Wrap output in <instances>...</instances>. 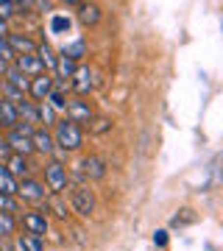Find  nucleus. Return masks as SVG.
Instances as JSON below:
<instances>
[{"label": "nucleus", "mask_w": 223, "mask_h": 251, "mask_svg": "<svg viewBox=\"0 0 223 251\" xmlns=\"http://www.w3.org/2000/svg\"><path fill=\"white\" fill-rule=\"evenodd\" d=\"M67 196H70V209L75 212L78 218H92L95 215V206H98V201H95V190L89 187L87 181H73V184H67Z\"/></svg>", "instance_id": "obj_1"}, {"label": "nucleus", "mask_w": 223, "mask_h": 251, "mask_svg": "<svg viewBox=\"0 0 223 251\" xmlns=\"http://www.w3.org/2000/svg\"><path fill=\"white\" fill-rule=\"evenodd\" d=\"M50 134H53V143L62 153H73V151H78L81 145H84V131H81V126L73 123V120H67V117L56 120Z\"/></svg>", "instance_id": "obj_2"}, {"label": "nucleus", "mask_w": 223, "mask_h": 251, "mask_svg": "<svg viewBox=\"0 0 223 251\" xmlns=\"http://www.w3.org/2000/svg\"><path fill=\"white\" fill-rule=\"evenodd\" d=\"M31 134H34V126L28 123H17L14 128H9L6 131V140L3 143L9 145L11 153H20V156H31L34 153V143H31Z\"/></svg>", "instance_id": "obj_3"}, {"label": "nucleus", "mask_w": 223, "mask_h": 251, "mask_svg": "<svg viewBox=\"0 0 223 251\" xmlns=\"http://www.w3.org/2000/svg\"><path fill=\"white\" fill-rule=\"evenodd\" d=\"M106 159L103 156H98V153H89V156H84V159L78 162V171H75V179L78 181H100L106 179Z\"/></svg>", "instance_id": "obj_4"}, {"label": "nucleus", "mask_w": 223, "mask_h": 251, "mask_svg": "<svg viewBox=\"0 0 223 251\" xmlns=\"http://www.w3.org/2000/svg\"><path fill=\"white\" fill-rule=\"evenodd\" d=\"M45 184H48V190L50 193H62V190H67V184H70V173H67V168H64V162L53 159V162H45Z\"/></svg>", "instance_id": "obj_5"}, {"label": "nucleus", "mask_w": 223, "mask_h": 251, "mask_svg": "<svg viewBox=\"0 0 223 251\" xmlns=\"http://www.w3.org/2000/svg\"><path fill=\"white\" fill-rule=\"evenodd\" d=\"M17 198L31 201V204H39V201H45V198H48V190H45V184L39 179L28 176V179H20L17 181Z\"/></svg>", "instance_id": "obj_6"}, {"label": "nucleus", "mask_w": 223, "mask_h": 251, "mask_svg": "<svg viewBox=\"0 0 223 251\" xmlns=\"http://www.w3.org/2000/svg\"><path fill=\"white\" fill-rule=\"evenodd\" d=\"M70 87H73V92H75L78 98L89 95V92L95 90V70L87 67V64H78V70H75V75H73Z\"/></svg>", "instance_id": "obj_7"}, {"label": "nucleus", "mask_w": 223, "mask_h": 251, "mask_svg": "<svg viewBox=\"0 0 223 251\" xmlns=\"http://www.w3.org/2000/svg\"><path fill=\"white\" fill-rule=\"evenodd\" d=\"M53 87H56V78H53V75H48V73H42V75L31 78L28 95L34 98V103H42V100H48V95L53 92Z\"/></svg>", "instance_id": "obj_8"}, {"label": "nucleus", "mask_w": 223, "mask_h": 251, "mask_svg": "<svg viewBox=\"0 0 223 251\" xmlns=\"http://www.w3.org/2000/svg\"><path fill=\"white\" fill-rule=\"evenodd\" d=\"M23 229L36 234V237H45L48 229H50V218L42 215L39 209H36V212H25V215H23Z\"/></svg>", "instance_id": "obj_9"}, {"label": "nucleus", "mask_w": 223, "mask_h": 251, "mask_svg": "<svg viewBox=\"0 0 223 251\" xmlns=\"http://www.w3.org/2000/svg\"><path fill=\"white\" fill-rule=\"evenodd\" d=\"M67 120H73V123H89L92 120V109H89V100H84V98H73V100H67Z\"/></svg>", "instance_id": "obj_10"}, {"label": "nucleus", "mask_w": 223, "mask_h": 251, "mask_svg": "<svg viewBox=\"0 0 223 251\" xmlns=\"http://www.w3.org/2000/svg\"><path fill=\"white\" fill-rule=\"evenodd\" d=\"M6 42H9V48L14 50V56H34L36 53V42L25 34H9Z\"/></svg>", "instance_id": "obj_11"}, {"label": "nucleus", "mask_w": 223, "mask_h": 251, "mask_svg": "<svg viewBox=\"0 0 223 251\" xmlns=\"http://www.w3.org/2000/svg\"><path fill=\"white\" fill-rule=\"evenodd\" d=\"M3 84H6V87H11V90L23 92V95H28L31 78H28V75H23V73L14 67V64H9V70H6V75H3Z\"/></svg>", "instance_id": "obj_12"}, {"label": "nucleus", "mask_w": 223, "mask_h": 251, "mask_svg": "<svg viewBox=\"0 0 223 251\" xmlns=\"http://www.w3.org/2000/svg\"><path fill=\"white\" fill-rule=\"evenodd\" d=\"M3 165H6V171H9L17 181H20V179H28V171H31V165H28L25 156H20V153H9Z\"/></svg>", "instance_id": "obj_13"}, {"label": "nucleus", "mask_w": 223, "mask_h": 251, "mask_svg": "<svg viewBox=\"0 0 223 251\" xmlns=\"http://www.w3.org/2000/svg\"><path fill=\"white\" fill-rule=\"evenodd\" d=\"M14 67H17L23 75H28V78H36V75L45 73L42 62H39L36 56H17V59H14Z\"/></svg>", "instance_id": "obj_14"}, {"label": "nucleus", "mask_w": 223, "mask_h": 251, "mask_svg": "<svg viewBox=\"0 0 223 251\" xmlns=\"http://www.w3.org/2000/svg\"><path fill=\"white\" fill-rule=\"evenodd\" d=\"M31 143H34V151L39 153H53L56 151V143H53V134L48 131V128H34V134H31Z\"/></svg>", "instance_id": "obj_15"}, {"label": "nucleus", "mask_w": 223, "mask_h": 251, "mask_svg": "<svg viewBox=\"0 0 223 251\" xmlns=\"http://www.w3.org/2000/svg\"><path fill=\"white\" fill-rule=\"evenodd\" d=\"M39 212H42V215H53V218H59V221H67V218H70L67 206L62 204V198L56 196V193L45 198V204H42V209H39Z\"/></svg>", "instance_id": "obj_16"}, {"label": "nucleus", "mask_w": 223, "mask_h": 251, "mask_svg": "<svg viewBox=\"0 0 223 251\" xmlns=\"http://www.w3.org/2000/svg\"><path fill=\"white\" fill-rule=\"evenodd\" d=\"M20 123V115H17V106L14 103H9V100L0 98V128H14V126Z\"/></svg>", "instance_id": "obj_17"}, {"label": "nucleus", "mask_w": 223, "mask_h": 251, "mask_svg": "<svg viewBox=\"0 0 223 251\" xmlns=\"http://www.w3.org/2000/svg\"><path fill=\"white\" fill-rule=\"evenodd\" d=\"M36 59H39V62H42V67L45 70H50V73H56V59H59V56L53 53V48L48 45V42H42V45H36Z\"/></svg>", "instance_id": "obj_18"}, {"label": "nucleus", "mask_w": 223, "mask_h": 251, "mask_svg": "<svg viewBox=\"0 0 223 251\" xmlns=\"http://www.w3.org/2000/svg\"><path fill=\"white\" fill-rule=\"evenodd\" d=\"M78 20L84 25H95L100 20V6L98 3H81L78 6Z\"/></svg>", "instance_id": "obj_19"}, {"label": "nucleus", "mask_w": 223, "mask_h": 251, "mask_svg": "<svg viewBox=\"0 0 223 251\" xmlns=\"http://www.w3.org/2000/svg\"><path fill=\"white\" fill-rule=\"evenodd\" d=\"M17 246L20 251H45V237H36L31 232H23L17 237Z\"/></svg>", "instance_id": "obj_20"}, {"label": "nucleus", "mask_w": 223, "mask_h": 251, "mask_svg": "<svg viewBox=\"0 0 223 251\" xmlns=\"http://www.w3.org/2000/svg\"><path fill=\"white\" fill-rule=\"evenodd\" d=\"M17 115H20V123H28V126L39 123V115H36V103L34 100H23V103H17Z\"/></svg>", "instance_id": "obj_21"}, {"label": "nucleus", "mask_w": 223, "mask_h": 251, "mask_svg": "<svg viewBox=\"0 0 223 251\" xmlns=\"http://www.w3.org/2000/svg\"><path fill=\"white\" fill-rule=\"evenodd\" d=\"M0 193H3V196H17V179L6 171L3 162H0Z\"/></svg>", "instance_id": "obj_22"}, {"label": "nucleus", "mask_w": 223, "mask_h": 251, "mask_svg": "<svg viewBox=\"0 0 223 251\" xmlns=\"http://www.w3.org/2000/svg\"><path fill=\"white\" fill-rule=\"evenodd\" d=\"M62 56H67V59H73V62L78 64V59L87 56V45H84V39H73L70 45H64Z\"/></svg>", "instance_id": "obj_23"}, {"label": "nucleus", "mask_w": 223, "mask_h": 251, "mask_svg": "<svg viewBox=\"0 0 223 251\" xmlns=\"http://www.w3.org/2000/svg\"><path fill=\"white\" fill-rule=\"evenodd\" d=\"M36 115H39V123H42V128H48V126H56V109L50 106L48 100L36 103Z\"/></svg>", "instance_id": "obj_24"}, {"label": "nucleus", "mask_w": 223, "mask_h": 251, "mask_svg": "<svg viewBox=\"0 0 223 251\" xmlns=\"http://www.w3.org/2000/svg\"><path fill=\"white\" fill-rule=\"evenodd\" d=\"M73 25V20L64 14V11H59V14H53L50 17V34H67Z\"/></svg>", "instance_id": "obj_25"}, {"label": "nucleus", "mask_w": 223, "mask_h": 251, "mask_svg": "<svg viewBox=\"0 0 223 251\" xmlns=\"http://www.w3.org/2000/svg\"><path fill=\"white\" fill-rule=\"evenodd\" d=\"M48 103H50L56 112H64V109H67V92H64L62 87H53V92L48 95Z\"/></svg>", "instance_id": "obj_26"}, {"label": "nucleus", "mask_w": 223, "mask_h": 251, "mask_svg": "<svg viewBox=\"0 0 223 251\" xmlns=\"http://www.w3.org/2000/svg\"><path fill=\"white\" fill-rule=\"evenodd\" d=\"M0 212H3V215L20 212V198L17 196H3V193H0Z\"/></svg>", "instance_id": "obj_27"}, {"label": "nucleus", "mask_w": 223, "mask_h": 251, "mask_svg": "<svg viewBox=\"0 0 223 251\" xmlns=\"http://www.w3.org/2000/svg\"><path fill=\"white\" fill-rule=\"evenodd\" d=\"M190 224H196V212L190 209V206H184L178 215H173V221H170V226H176V229H181V226H190Z\"/></svg>", "instance_id": "obj_28"}, {"label": "nucleus", "mask_w": 223, "mask_h": 251, "mask_svg": "<svg viewBox=\"0 0 223 251\" xmlns=\"http://www.w3.org/2000/svg\"><path fill=\"white\" fill-rule=\"evenodd\" d=\"M14 229H17V218L14 215H3V212H0V240H3V237H11Z\"/></svg>", "instance_id": "obj_29"}, {"label": "nucleus", "mask_w": 223, "mask_h": 251, "mask_svg": "<svg viewBox=\"0 0 223 251\" xmlns=\"http://www.w3.org/2000/svg\"><path fill=\"white\" fill-rule=\"evenodd\" d=\"M109 128H112V120H109V117L92 115V120H89V134H106Z\"/></svg>", "instance_id": "obj_30"}, {"label": "nucleus", "mask_w": 223, "mask_h": 251, "mask_svg": "<svg viewBox=\"0 0 223 251\" xmlns=\"http://www.w3.org/2000/svg\"><path fill=\"white\" fill-rule=\"evenodd\" d=\"M11 14H17V3L14 0H0V20H9Z\"/></svg>", "instance_id": "obj_31"}, {"label": "nucleus", "mask_w": 223, "mask_h": 251, "mask_svg": "<svg viewBox=\"0 0 223 251\" xmlns=\"http://www.w3.org/2000/svg\"><path fill=\"white\" fill-rule=\"evenodd\" d=\"M0 59H3L6 64H14V59H17V56H14V50L9 48V42H6V39H0Z\"/></svg>", "instance_id": "obj_32"}, {"label": "nucleus", "mask_w": 223, "mask_h": 251, "mask_svg": "<svg viewBox=\"0 0 223 251\" xmlns=\"http://www.w3.org/2000/svg\"><path fill=\"white\" fill-rule=\"evenodd\" d=\"M153 246H156V249H165V246H168V232H165V229L153 232Z\"/></svg>", "instance_id": "obj_33"}, {"label": "nucleus", "mask_w": 223, "mask_h": 251, "mask_svg": "<svg viewBox=\"0 0 223 251\" xmlns=\"http://www.w3.org/2000/svg\"><path fill=\"white\" fill-rule=\"evenodd\" d=\"M11 31H9V20H0V39H6Z\"/></svg>", "instance_id": "obj_34"}, {"label": "nucleus", "mask_w": 223, "mask_h": 251, "mask_svg": "<svg viewBox=\"0 0 223 251\" xmlns=\"http://www.w3.org/2000/svg\"><path fill=\"white\" fill-rule=\"evenodd\" d=\"M6 70H9V64L3 62V59H0V75H6Z\"/></svg>", "instance_id": "obj_35"}, {"label": "nucleus", "mask_w": 223, "mask_h": 251, "mask_svg": "<svg viewBox=\"0 0 223 251\" xmlns=\"http://www.w3.org/2000/svg\"><path fill=\"white\" fill-rule=\"evenodd\" d=\"M0 84H3V75H0Z\"/></svg>", "instance_id": "obj_36"}]
</instances>
